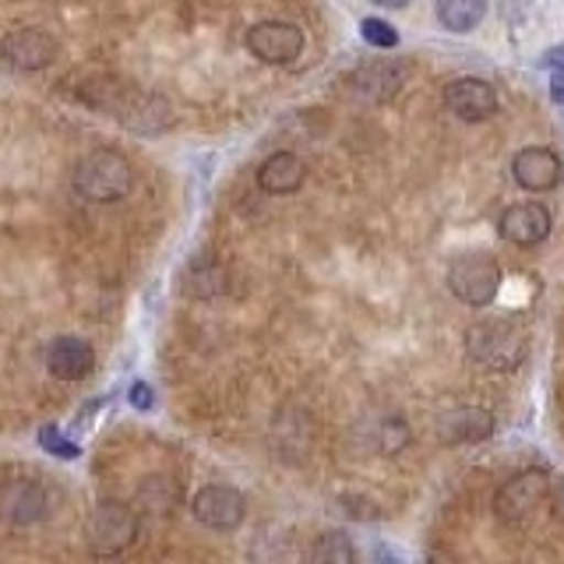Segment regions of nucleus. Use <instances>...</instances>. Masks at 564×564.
I'll return each instance as SVG.
<instances>
[{"instance_id":"obj_1","label":"nucleus","mask_w":564,"mask_h":564,"mask_svg":"<svg viewBox=\"0 0 564 564\" xmlns=\"http://www.w3.org/2000/svg\"><path fill=\"white\" fill-rule=\"evenodd\" d=\"M70 184L88 202H120L134 187V170L128 155H120L117 149H93L78 159Z\"/></svg>"},{"instance_id":"obj_2","label":"nucleus","mask_w":564,"mask_h":564,"mask_svg":"<svg viewBox=\"0 0 564 564\" xmlns=\"http://www.w3.org/2000/svg\"><path fill=\"white\" fill-rule=\"evenodd\" d=\"M466 352L484 370H516L525 360V335L508 322H480L466 332Z\"/></svg>"},{"instance_id":"obj_3","label":"nucleus","mask_w":564,"mask_h":564,"mask_svg":"<svg viewBox=\"0 0 564 564\" xmlns=\"http://www.w3.org/2000/svg\"><path fill=\"white\" fill-rule=\"evenodd\" d=\"M138 540V516L120 501H102L85 522V543L96 557H117Z\"/></svg>"},{"instance_id":"obj_4","label":"nucleus","mask_w":564,"mask_h":564,"mask_svg":"<svg viewBox=\"0 0 564 564\" xmlns=\"http://www.w3.org/2000/svg\"><path fill=\"white\" fill-rule=\"evenodd\" d=\"M448 290L458 304L466 307H487L501 290V264L490 254H463L448 269Z\"/></svg>"},{"instance_id":"obj_5","label":"nucleus","mask_w":564,"mask_h":564,"mask_svg":"<svg viewBox=\"0 0 564 564\" xmlns=\"http://www.w3.org/2000/svg\"><path fill=\"white\" fill-rule=\"evenodd\" d=\"M551 498V476L543 469H525L516 473L511 480L498 490L494 498V511L501 522H525L529 516H536V508Z\"/></svg>"},{"instance_id":"obj_6","label":"nucleus","mask_w":564,"mask_h":564,"mask_svg":"<svg viewBox=\"0 0 564 564\" xmlns=\"http://www.w3.org/2000/svg\"><path fill=\"white\" fill-rule=\"evenodd\" d=\"M247 50L261 64H293L304 53V32L293 22H258L247 29Z\"/></svg>"},{"instance_id":"obj_7","label":"nucleus","mask_w":564,"mask_h":564,"mask_svg":"<svg viewBox=\"0 0 564 564\" xmlns=\"http://www.w3.org/2000/svg\"><path fill=\"white\" fill-rule=\"evenodd\" d=\"M194 519H198L202 525L208 529H219V533H226V529H237L247 516V501L243 494L237 487H226V484H208L202 487L198 494H194Z\"/></svg>"},{"instance_id":"obj_8","label":"nucleus","mask_w":564,"mask_h":564,"mask_svg":"<svg viewBox=\"0 0 564 564\" xmlns=\"http://www.w3.org/2000/svg\"><path fill=\"white\" fill-rule=\"evenodd\" d=\"M511 176L516 184L529 194H543V191H554L564 176V163L554 149H543V145H529L519 149L516 159H511Z\"/></svg>"},{"instance_id":"obj_9","label":"nucleus","mask_w":564,"mask_h":564,"mask_svg":"<svg viewBox=\"0 0 564 564\" xmlns=\"http://www.w3.org/2000/svg\"><path fill=\"white\" fill-rule=\"evenodd\" d=\"M445 102L458 120L480 123L498 113V93L484 78H455L445 88Z\"/></svg>"},{"instance_id":"obj_10","label":"nucleus","mask_w":564,"mask_h":564,"mask_svg":"<svg viewBox=\"0 0 564 564\" xmlns=\"http://www.w3.org/2000/svg\"><path fill=\"white\" fill-rule=\"evenodd\" d=\"M551 212L540 202H519V205H508L505 216L498 223L501 237L516 247H536L540 240H546L551 234Z\"/></svg>"},{"instance_id":"obj_11","label":"nucleus","mask_w":564,"mask_h":564,"mask_svg":"<svg viewBox=\"0 0 564 564\" xmlns=\"http://www.w3.org/2000/svg\"><path fill=\"white\" fill-rule=\"evenodd\" d=\"M437 437L445 445H476L494 434V413L484 405H455V410L437 416Z\"/></svg>"},{"instance_id":"obj_12","label":"nucleus","mask_w":564,"mask_h":564,"mask_svg":"<svg viewBox=\"0 0 564 564\" xmlns=\"http://www.w3.org/2000/svg\"><path fill=\"white\" fill-rule=\"evenodd\" d=\"M0 57L14 70H40L57 57V43H53L43 29H14L11 35H4V43H0Z\"/></svg>"},{"instance_id":"obj_13","label":"nucleus","mask_w":564,"mask_h":564,"mask_svg":"<svg viewBox=\"0 0 564 564\" xmlns=\"http://www.w3.org/2000/svg\"><path fill=\"white\" fill-rule=\"evenodd\" d=\"M46 367H50V375L61 381H82L93 375L96 352L85 339H78V335H61V339H53L46 352Z\"/></svg>"},{"instance_id":"obj_14","label":"nucleus","mask_w":564,"mask_h":564,"mask_svg":"<svg viewBox=\"0 0 564 564\" xmlns=\"http://www.w3.org/2000/svg\"><path fill=\"white\" fill-rule=\"evenodd\" d=\"M405 75H410V64L405 61H375L364 64L357 75H352V88L367 99H392L399 88L405 85Z\"/></svg>"},{"instance_id":"obj_15","label":"nucleus","mask_w":564,"mask_h":564,"mask_svg":"<svg viewBox=\"0 0 564 564\" xmlns=\"http://www.w3.org/2000/svg\"><path fill=\"white\" fill-rule=\"evenodd\" d=\"M307 166L300 163V155L293 152H275L261 163L258 170V187L264 194H293L300 184H304Z\"/></svg>"},{"instance_id":"obj_16","label":"nucleus","mask_w":564,"mask_h":564,"mask_svg":"<svg viewBox=\"0 0 564 564\" xmlns=\"http://www.w3.org/2000/svg\"><path fill=\"white\" fill-rule=\"evenodd\" d=\"M0 511L18 522V525H29L35 519H43L46 511V494L40 484L32 480H18V484H8L4 490H0Z\"/></svg>"},{"instance_id":"obj_17","label":"nucleus","mask_w":564,"mask_h":564,"mask_svg":"<svg viewBox=\"0 0 564 564\" xmlns=\"http://www.w3.org/2000/svg\"><path fill=\"white\" fill-rule=\"evenodd\" d=\"M434 11H437L441 29L455 32V35H466L484 22L487 0H437Z\"/></svg>"},{"instance_id":"obj_18","label":"nucleus","mask_w":564,"mask_h":564,"mask_svg":"<svg viewBox=\"0 0 564 564\" xmlns=\"http://www.w3.org/2000/svg\"><path fill=\"white\" fill-rule=\"evenodd\" d=\"M223 282H226L223 269H216V264L198 261V264H194V269L187 272L184 290H187L191 296H216V293H223V290H226Z\"/></svg>"},{"instance_id":"obj_19","label":"nucleus","mask_w":564,"mask_h":564,"mask_svg":"<svg viewBox=\"0 0 564 564\" xmlns=\"http://www.w3.org/2000/svg\"><path fill=\"white\" fill-rule=\"evenodd\" d=\"M311 557L314 561H328V564H346V561L357 557V551H352V543L343 533H325L322 540L314 543Z\"/></svg>"},{"instance_id":"obj_20","label":"nucleus","mask_w":564,"mask_h":564,"mask_svg":"<svg viewBox=\"0 0 564 564\" xmlns=\"http://www.w3.org/2000/svg\"><path fill=\"white\" fill-rule=\"evenodd\" d=\"M405 445H410V427H405L402 420H384V423H378L375 448L381 455H399Z\"/></svg>"},{"instance_id":"obj_21","label":"nucleus","mask_w":564,"mask_h":564,"mask_svg":"<svg viewBox=\"0 0 564 564\" xmlns=\"http://www.w3.org/2000/svg\"><path fill=\"white\" fill-rule=\"evenodd\" d=\"M360 35H364V43H370L375 50H392L399 43V32L388 25L384 18H364Z\"/></svg>"},{"instance_id":"obj_22","label":"nucleus","mask_w":564,"mask_h":564,"mask_svg":"<svg viewBox=\"0 0 564 564\" xmlns=\"http://www.w3.org/2000/svg\"><path fill=\"white\" fill-rule=\"evenodd\" d=\"M40 445H43L50 455H57V458H78V455H82L75 441L61 437L57 427H43V431H40Z\"/></svg>"},{"instance_id":"obj_23","label":"nucleus","mask_w":564,"mask_h":564,"mask_svg":"<svg viewBox=\"0 0 564 564\" xmlns=\"http://www.w3.org/2000/svg\"><path fill=\"white\" fill-rule=\"evenodd\" d=\"M131 405H134V410H149V405H152V388L138 381L131 388Z\"/></svg>"},{"instance_id":"obj_24","label":"nucleus","mask_w":564,"mask_h":564,"mask_svg":"<svg viewBox=\"0 0 564 564\" xmlns=\"http://www.w3.org/2000/svg\"><path fill=\"white\" fill-rule=\"evenodd\" d=\"M543 64H546V67H554V70H564V43L546 50V53H543Z\"/></svg>"},{"instance_id":"obj_25","label":"nucleus","mask_w":564,"mask_h":564,"mask_svg":"<svg viewBox=\"0 0 564 564\" xmlns=\"http://www.w3.org/2000/svg\"><path fill=\"white\" fill-rule=\"evenodd\" d=\"M551 99H554V102H561V106H564V75H561V78H554V82H551Z\"/></svg>"},{"instance_id":"obj_26","label":"nucleus","mask_w":564,"mask_h":564,"mask_svg":"<svg viewBox=\"0 0 564 564\" xmlns=\"http://www.w3.org/2000/svg\"><path fill=\"white\" fill-rule=\"evenodd\" d=\"M370 4H378V8H405L410 0H370Z\"/></svg>"},{"instance_id":"obj_27","label":"nucleus","mask_w":564,"mask_h":564,"mask_svg":"<svg viewBox=\"0 0 564 564\" xmlns=\"http://www.w3.org/2000/svg\"><path fill=\"white\" fill-rule=\"evenodd\" d=\"M557 511H561V519H564V490L557 494Z\"/></svg>"}]
</instances>
